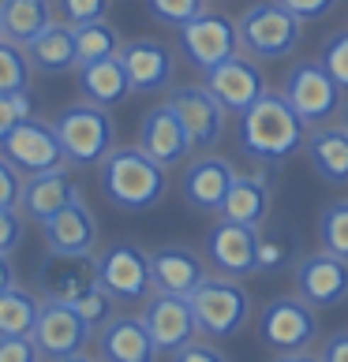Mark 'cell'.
Instances as JSON below:
<instances>
[{
    "instance_id": "484cf974",
    "label": "cell",
    "mask_w": 348,
    "mask_h": 362,
    "mask_svg": "<svg viewBox=\"0 0 348 362\" xmlns=\"http://www.w3.org/2000/svg\"><path fill=\"white\" fill-rule=\"evenodd\" d=\"M311 168L322 176L326 183H348V131L341 124L333 127H315L303 142Z\"/></svg>"
},
{
    "instance_id": "7c38bea8",
    "label": "cell",
    "mask_w": 348,
    "mask_h": 362,
    "mask_svg": "<svg viewBox=\"0 0 348 362\" xmlns=\"http://www.w3.org/2000/svg\"><path fill=\"white\" fill-rule=\"evenodd\" d=\"M203 86L221 101L225 112H236L240 116V112H247L251 105H255L262 93H266V75H262L255 57L236 52V57H229L225 64H218V68H210L203 75Z\"/></svg>"
},
{
    "instance_id": "8992f818",
    "label": "cell",
    "mask_w": 348,
    "mask_h": 362,
    "mask_svg": "<svg viewBox=\"0 0 348 362\" xmlns=\"http://www.w3.org/2000/svg\"><path fill=\"white\" fill-rule=\"evenodd\" d=\"M285 101L296 109V116L307 127H322L330 119H337L344 90L333 83L322 60H300L285 78Z\"/></svg>"
},
{
    "instance_id": "cb8c5ba5",
    "label": "cell",
    "mask_w": 348,
    "mask_h": 362,
    "mask_svg": "<svg viewBox=\"0 0 348 362\" xmlns=\"http://www.w3.org/2000/svg\"><path fill=\"white\" fill-rule=\"evenodd\" d=\"M79 198V187L72 183V176L64 168H52V172H42V176H30L23 183V217H30L38 224H45L49 217H57L64 206H72Z\"/></svg>"
},
{
    "instance_id": "d590c367",
    "label": "cell",
    "mask_w": 348,
    "mask_h": 362,
    "mask_svg": "<svg viewBox=\"0 0 348 362\" xmlns=\"http://www.w3.org/2000/svg\"><path fill=\"white\" fill-rule=\"evenodd\" d=\"M72 306H75L79 317H83L94 332L105 329V325H109V321L116 317V299H113V295L105 291L101 284H98V288H90V291L83 295V299H75Z\"/></svg>"
},
{
    "instance_id": "60d3db41",
    "label": "cell",
    "mask_w": 348,
    "mask_h": 362,
    "mask_svg": "<svg viewBox=\"0 0 348 362\" xmlns=\"http://www.w3.org/2000/svg\"><path fill=\"white\" fill-rule=\"evenodd\" d=\"M23 232H26V217L23 209H0V254H16V247L23 243Z\"/></svg>"
},
{
    "instance_id": "30bf717a",
    "label": "cell",
    "mask_w": 348,
    "mask_h": 362,
    "mask_svg": "<svg viewBox=\"0 0 348 362\" xmlns=\"http://www.w3.org/2000/svg\"><path fill=\"white\" fill-rule=\"evenodd\" d=\"M0 153H4L26 180L42 176V172H52V168H64V150H60L57 127L45 124V119H34V116L0 142Z\"/></svg>"
},
{
    "instance_id": "d4e9b609",
    "label": "cell",
    "mask_w": 348,
    "mask_h": 362,
    "mask_svg": "<svg viewBox=\"0 0 348 362\" xmlns=\"http://www.w3.org/2000/svg\"><path fill=\"white\" fill-rule=\"evenodd\" d=\"M270 202H274V194H270V180L266 176H240L236 172V180L229 187V194H225V202L218 209V217L221 221H232V224H247V228H266V217H270Z\"/></svg>"
},
{
    "instance_id": "ba28073f",
    "label": "cell",
    "mask_w": 348,
    "mask_h": 362,
    "mask_svg": "<svg viewBox=\"0 0 348 362\" xmlns=\"http://www.w3.org/2000/svg\"><path fill=\"white\" fill-rule=\"evenodd\" d=\"M98 284L116 303H142L154 291L150 254L135 243H113L98 254Z\"/></svg>"
},
{
    "instance_id": "74e56055",
    "label": "cell",
    "mask_w": 348,
    "mask_h": 362,
    "mask_svg": "<svg viewBox=\"0 0 348 362\" xmlns=\"http://www.w3.org/2000/svg\"><path fill=\"white\" fill-rule=\"evenodd\" d=\"M30 119V93L19 90V93H0V142H4L19 124Z\"/></svg>"
},
{
    "instance_id": "f35d334b",
    "label": "cell",
    "mask_w": 348,
    "mask_h": 362,
    "mask_svg": "<svg viewBox=\"0 0 348 362\" xmlns=\"http://www.w3.org/2000/svg\"><path fill=\"white\" fill-rule=\"evenodd\" d=\"M23 183H26V176H23L16 165H11L4 153H0V209H19Z\"/></svg>"
},
{
    "instance_id": "ab89813d",
    "label": "cell",
    "mask_w": 348,
    "mask_h": 362,
    "mask_svg": "<svg viewBox=\"0 0 348 362\" xmlns=\"http://www.w3.org/2000/svg\"><path fill=\"white\" fill-rule=\"evenodd\" d=\"M105 11H109V0H60V16L68 26L105 19Z\"/></svg>"
},
{
    "instance_id": "603a6c76",
    "label": "cell",
    "mask_w": 348,
    "mask_h": 362,
    "mask_svg": "<svg viewBox=\"0 0 348 362\" xmlns=\"http://www.w3.org/2000/svg\"><path fill=\"white\" fill-rule=\"evenodd\" d=\"M98 355L101 362H157V347L146 332L142 317L116 314L105 329H98Z\"/></svg>"
},
{
    "instance_id": "f6af8a7d",
    "label": "cell",
    "mask_w": 348,
    "mask_h": 362,
    "mask_svg": "<svg viewBox=\"0 0 348 362\" xmlns=\"http://www.w3.org/2000/svg\"><path fill=\"white\" fill-rule=\"evenodd\" d=\"M322 362H348V329L333 332V337L322 344V355H318Z\"/></svg>"
},
{
    "instance_id": "7dc6e473",
    "label": "cell",
    "mask_w": 348,
    "mask_h": 362,
    "mask_svg": "<svg viewBox=\"0 0 348 362\" xmlns=\"http://www.w3.org/2000/svg\"><path fill=\"white\" fill-rule=\"evenodd\" d=\"M270 362H322V358L311 355V351H292V355H277V358H270Z\"/></svg>"
},
{
    "instance_id": "9a60e30c",
    "label": "cell",
    "mask_w": 348,
    "mask_h": 362,
    "mask_svg": "<svg viewBox=\"0 0 348 362\" xmlns=\"http://www.w3.org/2000/svg\"><path fill=\"white\" fill-rule=\"evenodd\" d=\"M38 288L49 303H75L98 288V258L94 254H57L49 250L38 265Z\"/></svg>"
},
{
    "instance_id": "8d00e7d4",
    "label": "cell",
    "mask_w": 348,
    "mask_h": 362,
    "mask_svg": "<svg viewBox=\"0 0 348 362\" xmlns=\"http://www.w3.org/2000/svg\"><path fill=\"white\" fill-rule=\"evenodd\" d=\"M322 68L333 75V83H337L344 93H348V30H341V34H333L330 42L322 45Z\"/></svg>"
},
{
    "instance_id": "83f0119b",
    "label": "cell",
    "mask_w": 348,
    "mask_h": 362,
    "mask_svg": "<svg viewBox=\"0 0 348 362\" xmlns=\"http://www.w3.org/2000/svg\"><path fill=\"white\" fill-rule=\"evenodd\" d=\"M79 93H83L90 105H101V109H113V105L128 101L131 83H128V71H124V64H120V57L79 68Z\"/></svg>"
},
{
    "instance_id": "e0dca14e",
    "label": "cell",
    "mask_w": 348,
    "mask_h": 362,
    "mask_svg": "<svg viewBox=\"0 0 348 362\" xmlns=\"http://www.w3.org/2000/svg\"><path fill=\"white\" fill-rule=\"evenodd\" d=\"M120 64L128 71L131 93H162L176 78V57L165 42L154 37H131L120 49Z\"/></svg>"
},
{
    "instance_id": "f1b7e54d",
    "label": "cell",
    "mask_w": 348,
    "mask_h": 362,
    "mask_svg": "<svg viewBox=\"0 0 348 362\" xmlns=\"http://www.w3.org/2000/svg\"><path fill=\"white\" fill-rule=\"evenodd\" d=\"M52 23V0H0V34L23 49Z\"/></svg>"
},
{
    "instance_id": "3957f363",
    "label": "cell",
    "mask_w": 348,
    "mask_h": 362,
    "mask_svg": "<svg viewBox=\"0 0 348 362\" xmlns=\"http://www.w3.org/2000/svg\"><path fill=\"white\" fill-rule=\"evenodd\" d=\"M52 127H57V139H60V150L68 165L90 168V165H101L116 150V124H113L109 109H101V105H90V101L68 105L52 119Z\"/></svg>"
},
{
    "instance_id": "bcb514c9",
    "label": "cell",
    "mask_w": 348,
    "mask_h": 362,
    "mask_svg": "<svg viewBox=\"0 0 348 362\" xmlns=\"http://www.w3.org/2000/svg\"><path fill=\"white\" fill-rule=\"evenodd\" d=\"M11 284H16V269H11L8 254H0V291H8Z\"/></svg>"
},
{
    "instance_id": "4fadbf2b",
    "label": "cell",
    "mask_w": 348,
    "mask_h": 362,
    "mask_svg": "<svg viewBox=\"0 0 348 362\" xmlns=\"http://www.w3.org/2000/svg\"><path fill=\"white\" fill-rule=\"evenodd\" d=\"M292 280H296V295L315 310H326V306L348 299V262L333 258L326 250L303 254L292 265Z\"/></svg>"
},
{
    "instance_id": "6da1fadb",
    "label": "cell",
    "mask_w": 348,
    "mask_h": 362,
    "mask_svg": "<svg viewBox=\"0 0 348 362\" xmlns=\"http://www.w3.org/2000/svg\"><path fill=\"white\" fill-rule=\"evenodd\" d=\"M307 124L296 116V109L285 101V93H270L240 112V150L259 165H285V160L303 150Z\"/></svg>"
},
{
    "instance_id": "f546056e",
    "label": "cell",
    "mask_w": 348,
    "mask_h": 362,
    "mask_svg": "<svg viewBox=\"0 0 348 362\" xmlns=\"http://www.w3.org/2000/svg\"><path fill=\"white\" fill-rule=\"evenodd\" d=\"M120 49H124V42H120V30L109 19H94V23L75 26V60H79V68L113 60V57H120Z\"/></svg>"
},
{
    "instance_id": "5bb4252c",
    "label": "cell",
    "mask_w": 348,
    "mask_h": 362,
    "mask_svg": "<svg viewBox=\"0 0 348 362\" xmlns=\"http://www.w3.org/2000/svg\"><path fill=\"white\" fill-rule=\"evenodd\" d=\"M142 325H146V332H150V340L162 355H176L180 347H187L198 337V321H195V310H191V299H184V295L154 291V299H146Z\"/></svg>"
},
{
    "instance_id": "7a4b0ae2",
    "label": "cell",
    "mask_w": 348,
    "mask_h": 362,
    "mask_svg": "<svg viewBox=\"0 0 348 362\" xmlns=\"http://www.w3.org/2000/svg\"><path fill=\"white\" fill-rule=\"evenodd\" d=\"M165 172L169 168H162L139 146H120V150H113L98 165V183H101V194L116 209L142 213V209H154L165 198V187H169Z\"/></svg>"
},
{
    "instance_id": "7bdbcfd3",
    "label": "cell",
    "mask_w": 348,
    "mask_h": 362,
    "mask_svg": "<svg viewBox=\"0 0 348 362\" xmlns=\"http://www.w3.org/2000/svg\"><path fill=\"white\" fill-rule=\"evenodd\" d=\"M277 4L288 8L300 23H318V19H326L341 0H277Z\"/></svg>"
},
{
    "instance_id": "4dcf8cb0",
    "label": "cell",
    "mask_w": 348,
    "mask_h": 362,
    "mask_svg": "<svg viewBox=\"0 0 348 362\" xmlns=\"http://www.w3.org/2000/svg\"><path fill=\"white\" fill-rule=\"evenodd\" d=\"M300 262V235L296 228H259V258L255 273H281Z\"/></svg>"
},
{
    "instance_id": "44dd1931",
    "label": "cell",
    "mask_w": 348,
    "mask_h": 362,
    "mask_svg": "<svg viewBox=\"0 0 348 362\" xmlns=\"http://www.w3.org/2000/svg\"><path fill=\"white\" fill-rule=\"evenodd\" d=\"M150 276H154V291L187 299L210 273H206V262L191 247H157L150 254Z\"/></svg>"
},
{
    "instance_id": "681fc988",
    "label": "cell",
    "mask_w": 348,
    "mask_h": 362,
    "mask_svg": "<svg viewBox=\"0 0 348 362\" xmlns=\"http://www.w3.org/2000/svg\"><path fill=\"white\" fill-rule=\"evenodd\" d=\"M60 362H101V358H90V355L83 351V355H72V358H60Z\"/></svg>"
},
{
    "instance_id": "b9f144b4",
    "label": "cell",
    "mask_w": 348,
    "mask_h": 362,
    "mask_svg": "<svg viewBox=\"0 0 348 362\" xmlns=\"http://www.w3.org/2000/svg\"><path fill=\"white\" fill-rule=\"evenodd\" d=\"M42 351H38L34 337H0V362H38Z\"/></svg>"
},
{
    "instance_id": "52a82bcc",
    "label": "cell",
    "mask_w": 348,
    "mask_h": 362,
    "mask_svg": "<svg viewBox=\"0 0 348 362\" xmlns=\"http://www.w3.org/2000/svg\"><path fill=\"white\" fill-rule=\"evenodd\" d=\"M259 337L266 347H274L277 355L307 351L318 340V314L315 306H307L300 295H281V299L266 303L259 314Z\"/></svg>"
},
{
    "instance_id": "836d02e7",
    "label": "cell",
    "mask_w": 348,
    "mask_h": 362,
    "mask_svg": "<svg viewBox=\"0 0 348 362\" xmlns=\"http://www.w3.org/2000/svg\"><path fill=\"white\" fill-rule=\"evenodd\" d=\"M30 86V60H26V49L8 42L0 34V93H19Z\"/></svg>"
},
{
    "instance_id": "c3c4849f",
    "label": "cell",
    "mask_w": 348,
    "mask_h": 362,
    "mask_svg": "<svg viewBox=\"0 0 348 362\" xmlns=\"http://www.w3.org/2000/svg\"><path fill=\"white\" fill-rule=\"evenodd\" d=\"M337 124H341V127L348 131V98L341 101V112H337Z\"/></svg>"
},
{
    "instance_id": "5b68a950",
    "label": "cell",
    "mask_w": 348,
    "mask_h": 362,
    "mask_svg": "<svg viewBox=\"0 0 348 362\" xmlns=\"http://www.w3.org/2000/svg\"><path fill=\"white\" fill-rule=\"evenodd\" d=\"M191 310H195V321H198V332L203 337H236L240 329L251 321V295L247 288L232 276H206L191 295Z\"/></svg>"
},
{
    "instance_id": "ee69618b",
    "label": "cell",
    "mask_w": 348,
    "mask_h": 362,
    "mask_svg": "<svg viewBox=\"0 0 348 362\" xmlns=\"http://www.w3.org/2000/svg\"><path fill=\"white\" fill-rule=\"evenodd\" d=\"M172 362H229V358H225V351H218L213 344H198V340H191L187 347H180V351L172 355Z\"/></svg>"
},
{
    "instance_id": "d6986e66",
    "label": "cell",
    "mask_w": 348,
    "mask_h": 362,
    "mask_svg": "<svg viewBox=\"0 0 348 362\" xmlns=\"http://www.w3.org/2000/svg\"><path fill=\"white\" fill-rule=\"evenodd\" d=\"M206 258L221 276H232V280L251 276L259 258V232L247 224L218 221L206 232Z\"/></svg>"
},
{
    "instance_id": "ffe728a7",
    "label": "cell",
    "mask_w": 348,
    "mask_h": 362,
    "mask_svg": "<svg viewBox=\"0 0 348 362\" xmlns=\"http://www.w3.org/2000/svg\"><path fill=\"white\" fill-rule=\"evenodd\" d=\"M236 180V168L229 165L225 157L218 153H206V157H195L191 165L184 168V180H180V191H184V202L198 209V213H218L229 187Z\"/></svg>"
},
{
    "instance_id": "9c48e42d",
    "label": "cell",
    "mask_w": 348,
    "mask_h": 362,
    "mask_svg": "<svg viewBox=\"0 0 348 362\" xmlns=\"http://www.w3.org/2000/svg\"><path fill=\"white\" fill-rule=\"evenodd\" d=\"M180 52L187 57V64L198 71H210L225 64L229 57L240 52V30L229 16H221V11H203L198 19H191L187 26H180Z\"/></svg>"
},
{
    "instance_id": "8fae6325",
    "label": "cell",
    "mask_w": 348,
    "mask_h": 362,
    "mask_svg": "<svg viewBox=\"0 0 348 362\" xmlns=\"http://www.w3.org/2000/svg\"><path fill=\"white\" fill-rule=\"evenodd\" d=\"M34 344L45 358L60 362V358H72V355H83L86 344L94 337V329L86 325L79 310L72 303H42V314H38V325H34Z\"/></svg>"
},
{
    "instance_id": "2e32d148",
    "label": "cell",
    "mask_w": 348,
    "mask_h": 362,
    "mask_svg": "<svg viewBox=\"0 0 348 362\" xmlns=\"http://www.w3.org/2000/svg\"><path fill=\"white\" fill-rule=\"evenodd\" d=\"M172 105V112L180 116V124L187 127V135H191V146L195 150H213V146L221 142L225 135V112L221 101L213 98L206 86H176L165 98Z\"/></svg>"
},
{
    "instance_id": "e575fe53",
    "label": "cell",
    "mask_w": 348,
    "mask_h": 362,
    "mask_svg": "<svg viewBox=\"0 0 348 362\" xmlns=\"http://www.w3.org/2000/svg\"><path fill=\"white\" fill-rule=\"evenodd\" d=\"M146 11H150L154 23L162 26H187L191 19H198L206 11V0H146Z\"/></svg>"
},
{
    "instance_id": "7402d4cb",
    "label": "cell",
    "mask_w": 348,
    "mask_h": 362,
    "mask_svg": "<svg viewBox=\"0 0 348 362\" xmlns=\"http://www.w3.org/2000/svg\"><path fill=\"white\" fill-rule=\"evenodd\" d=\"M45 247L57 254H94L98 243V221H94L90 206L83 202V194L75 198L72 206H64L57 217H49L42 224Z\"/></svg>"
},
{
    "instance_id": "4316f807",
    "label": "cell",
    "mask_w": 348,
    "mask_h": 362,
    "mask_svg": "<svg viewBox=\"0 0 348 362\" xmlns=\"http://www.w3.org/2000/svg\"><path fill=\"white\" fill-rule=\"evenodd\" d=\"M26 60H30V68H38L42 75H64V71L79 68V60H75V26H68V23L45 26V30L26 45Z\"/></svg>"
},
{
    "instance_id": "277c9868",
    "label": "cell",
    "mask_w": 348,
    "mask_h": 362,
    "mask_svg": "<svg viewBox=\"0 0 348 362\" xmlns=\"http://www.w3.org/2000/svg\"><path fill=\"white\" fill-rule=\"evenodd\" d=\"M236 30H240V49L255 60H285L303 42V23L288 8H281L277 0L247 8L236 19Z\"/></svg>"
},
{
    "instance_id": "ac0fdd59",
    "label": "cell",
    "mask_w": 348,
    "mask_h": 362,
    "mask_svg": "<svg viewBox=\"0 0 348 362\" xmlns=\"http://www.w3.org/2000/svg\"><path fill=\"white\" fill-rule=\"evenodd\" d=\"M139 150L150 153L162 168H176L184 165L187 157H191V135H187V127L180 124V116L172 112V105L162 101L154 105L150 112L142 116L139 124Z\"/></svg>"
},
{
    "instance_id": "1f68e13d",
    "label": "cell",
    "mask_w": 348,
    "mask_h": 362,
    "mask_svg": "<svg viewBox=\"0 0 348 362\" xmlns=\"http://www.w3.org/2000/svg\"><path fill=\"white\" fill-rule=\"evenodd\" d=\"M42 314V299L11 284L0 291V337H30Z\"/></svg>"
},
{
    "instance_id": "d6a6232c",
    "label": "cell",
    "mask_w": 348,
    "mask_h": 362,
    "mask_svg": "<svg viewBox=\"0 0 348 362\" xmlns=\"http://www.w3.org/2000/svg\"><path fill=\"white\" fill-rule=\"evenodd\" d=\"M318 247L348 262V198H333L318 213Z\"/></svg>"
}]
</instances>
